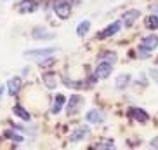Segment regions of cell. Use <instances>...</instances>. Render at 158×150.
I'll use <instances>...</instances> for the list:
<instances>
[{
	"instance_id": "obj_1",
	"label": "cell",
	"mask_w": 158,
	"mask_h": 150,
	"mask_svg": "<svg viewBox=\"0 0 158 150\" xmlns=\"http://www.w3.org/2000/svg\"><path fill=\"white\" fill-rule=\"evenodd\" d=\"M59 51V47H44V49H33V51H26L24 56L30 60H42V58H49L52 54H56Z\"/></svg>"
},
{
	"instance_id": "obj_2",
	"label": "cell",
	"mask_w": 158,
	"mask_h": 150,
	"mask_svg": "<svg viewBox=\"0 0 158 150\" xmlns=\"http://www.w3.org/2000/svg\"><path fill=\"white\" fill-rule=\"evenodd\" d=\"M54 12L57 18L61 19H68L71 16V5L68 0H56L54 2Z\"/></svg>"
},
{
	"instance_id": "obj_3",
	"label": "cell",
	"mask_w": 158,
	"mask_h": 150,
	"mask_svg": "<svg viewBox=\"0 0 158 150\" xmlns=\"http://www.w3.org/2000/svg\"><path fill=\"white\" fill-rule=\"evenodd\" d=\"M111 72H113V65L111 63H106V61H99V65H98V68H96V79H108L110 75H111Z\"/></svg>"
},
{
	"instance_id": "obj_4",
	"label": "cell",
	"mask_w": 158,
	"mask_h": 150,
	"mask_svg": "<svg viewBox=\"0 0 158 150\" xmlns=\"http://www.w3.org/2000/svg\"><path fill=\"white\" fill-rule=\"evenodd\" d=\"M82 105H84V98H82V96H78V94H73V96L70 98V101H68V107H66L68 115L77 113L80 108H82Z\"/></svg>"
},
{
	"instance_id": "obj_5",
	"label": "cell",
	"mask_w": 158,
	"mask_h": 150,
	"mask_svg": "<svg viewBox=\"0 0 158 150\" xmlns=\"http://www.w3.org/2000/svg\"><path fill=\"white\" fill-rule=\"evenodd\" d=\"M31 37H33V38H37V40H52V38H56V33L47 32V30H44V28H40V26H37V28H33Z\"/></svg>"
},
{
	"instance_id": "obj_6",
	"label": "cell",
	"mask_w": 158,
	"mask_h": 150,
	"mask_svg": "<svg viewBox=\"0 0 158 150\" xmlns=\"http://www.w3.org/2000/svg\"><path fill=\"white\" fill-rule=\"evenodd\" d=\"M21 86H23V80L19 79V77H10L7 80V93L10 96H16L19 93V89H21Z\"/></svg>"
},
{
	"instance_id": "obj_7",
	"label": "cell",
	"mask_w": 158,
	"mask_h": 150,
	"mask_svg": "<svg viewBox=\"0 0 158 150\" xmlns=\"http://www.w3.org/2000/svg\"><path fill=\"white\" fill-rule=\"evenodd\" d=\"M122 28V21H115V23H111L108 28H104L102 32H99L98 37L99 38H108V37H111V35H115V33H118Z\"/></svg>"
},
{
	"instance_id": "obj_8",
	"label": "cell",
	"mask_w": 158,
	"mask_h": 150,
	"mask_svg": "<svg viewBox=\"0 0 158 150\" xmlns=\"http://www.w3.org/2000/svg\"><path fill=\"white\" fill-rule=\"evenodd\" d=\"M89 133H90V129H89V127H85V126L77 127V129L71 133L70 141H73V143H77V141H82L84 138H87V136H89Z\"/></svg>"
},
{
	"instance_id": "obj_9",
	"label": "cell",
	"mask_w": 158,
	"mask_h": 150,
	"mask_svg": "<svg viewBox=\"0 0 158 150\" xmlns=\"http://www.w3.org/2000/svg\"><path fill=\"white\" fill-rule=\"evenodd\" d=\"M129 117L135 119V121H139V122H148L149 115L146 113V110H143V108L132 107V108H129Z\"/></svg>"
},
{
	"instance_id": "obj_10",
	"label": "cell",
	"mask_w": 158,
	"mask_h": 150,
	"mask_svg": "<svg viewBox=\"0 0 158 150\" xmlns=\"http://www.w3.org/2000/svg\"><path fill=\"white\" fill-rule=\"evenodd\" d=\"M102 119H104L102 112H99L96 108H92V110H89V112L85 113V121H87L89 124H99V122H102Z\"/></svg>"
},
{
	"instance_id": "obj_11",
	"label": "cell",
	"mask_w": 158,
	"mask_h": 150,
	"mask_svg": "<svg viewBox=\"0 0 158 150\" xmlns=\"http://www.w3.org/2000/svg\"><path fill=\"white\" fill-rule=\"evenodd\" d=\"M38 4L35 2V0H23L21 4H19L18 11L21 12V14H28V12H33V11H37Z\"/></svg>"
},
{
	"instance_id": "obj_12",
	"label": "cell",
	"mask_w": 158,
	"mask_h": 150,
	"mask_svg": "<svg viewBox=\"0 0 158 150\" xmlns=\"http://www.w3.org/2000/svg\"><path fill=\"white\" fill-rule=\"evenodd\" d=\"M141 16V12L137 9H132V11H127L125 14H123V24H125L127 28H130L132 24L137 21V18Z\"/></svg>"
},
{
	"instance_id": "obj_13",
	"label": "cell",
	"mask_w": 158,
	"mask_h": 150,
	"mask_svg": "<svg viewBox=\"0 0 158 150\" xmlns=\"http://www.w3.org/2000/svg\"><path fill=\"white\" fill-rule=\"evenodd\" d=\"M144 51H153L158 47V37L156 35H148V37L143 38V44H141Z\"/></svg>"
},
{
	"instance_id": "obj_14",
	"label": "cell",
	"mask_w": 158,
	"mask_h": 150,
	"mask_svg": "<svg viewBox=\"0 0 158 150\" xmlns=\"http://www.w3.org/2000/svg\"><path fill=\"white\" fill-rule=\"evenodd\" d=\"M129 84H130V75L129 73H120L118 77H116V80H115L116 89H125Z\"/></svg>"
},
{
	"instance_id": "obj_15",
	"label": "cell",
	"mask_w": 158,
	"mask_h": 150,
	"mask_svg": "<svg viewBox=\"0 0 158 150\" xmlns=\"http://www.w3.org/2000/svg\"><path fill=\"white\" fill-rule=\"evenodd\" d=\"M64 103H66V98L63 94H57L56 98H54V105H52V113H59L63 108H64Z\"/></svg>"
},
{
	"instance_id": "obj_16",
	"label": "cell",
	"mask_w": 158,
	"mask_h": 150,
	"mask_svg": "<svg viewBox=\"0 0 158 150\" xmlns=\"http://www.w3.org/2000/svg\"><path fill=\"white\" fill-rule=\"evenodd\" d=\"M44 84L49 87V89H56L57 87V79L54 73H44Z\"/></svg>"
},
{
	"instance_id": "obj_17",
	"label": "cell",
	"mask_w": 158,
	"mask_h": 150,
	"mask_svg": "<svg viewBox=\"0 0 158 150\" xmlns=\"http://www.w3.org/2000/svg\"><path fill=\"white\" fill-rule=\"evenodd\" d=\"M144 26L148 30H158V16L153 14V16H146L144 19Z\"/></svg>"
},
{
	"instance_id": "obj_18",
	"label": "cell",
	"mask_w": 158,
	"mask_h": 150,
	"mask_svg": "<svg viewBox=\"0 0 158 150\" xmlns=\"http://www.w3.org/2000/svg\"><path fill=\"white\" fill-rule=\"evenodd\" d=\"M89 30H90V21L85 19V21H82V23L77 26V35H78V37H85L89 33Z\"/></svg>"
},
{
	"instance_id": "obj_19",
	"label": "cell",
	"mask_w": 158,
	"mask_h": 150,
	"mask_svg": "<svg viewBox=\"0 0 158 150\" xmlns=\"http://www.w3.org/2000/svg\"><path fill=\"white\" fill-rule=\"evenodd\" d=\"M12 110H14V113L18 115L19 119H23V121H30V119H31V117H30V113L26 112L21 105H14V108H12Z\"/></svg>"
},
{
	"instance_id": "obj_20",
	"label": "cell",
	"mask_w": 158,
	"mask_h": 150,
	"mask_svg": "<svg viewBox=\"0 0 158 150\" xmlns=\"http://www.w3.org/2000/svg\"><path fill=\"white\" fill-rule=\"evenodd\" d=\"M99 61H106V63H116V54L111 51H106V52H102L101 56H99Z\"/></svg>"
},
{
	"instance_id": "obj_21",
	"label": "cell",
	"mask_w": 158,
	"mask_h": 150,
	"mask_svg": "<svg viewBox=\"0 0 158 150\" xmlns=\"http://www.w3.org/2000/svg\"><path fill=\"white\" fill-rule=\"evenodd\" d=\"M96 150H116V147H115V143H113L111 140H104L96 147Z\"/></svg>"
},
{
	"instance_id": "obj_22",
	"label": "cell",
	"mask_w": 158,
	"mask_h": 150,
	"mask_svg": "<svg viewBox=\"0 0 158 150\" xmlns=\"http://www.w3.org/2000/svg\"><path fill=\"white\" fill-rule=\"evenodd\" d=\"M63 82H64L66 87H70V89H80V87H87V86H84V82H73V80L70 79H63Z\"/></svg>"
},
{
	"instance_id": "obj_23",
	"label": "cell",
	"mask_w": 158,
	"mask_h": 150,
	"mask_svg": "<svg viewBox=\"0 0 158 150\" xmlns=\"http://www.w3.org/2000/svg\"><path fill=\"white\" fill-rule=\"evenodd\" d=\"M4 135H5V138H10L14 143H23V136H21V135H16L14 131H5Z\"/></svg>"
},
{
	"instance_id": "obj_24",
	"label": "cell",
	"mask_w": 158,
	"mask_h": 150,
	"mask_svg": "<svg viewBox=\"0 0 158 150\" xmlns=\"http://www.w3.org/2000/svg\"><path fill=\"white\" fill-rule=\"evenodd\" d=\"M52 63H56V58H51V60H42L38 65H40V66H49V65H52Z\"/></svg>"
},
{
	"instance_id": "obj_25",
	"label": "cell",
	"mask_w": 158,
	"mask_h": 150,
	"mask_svg": "<svg viewBox=\"0 0 158 150\" xmlns=\"http://www.w3.org/2000/svg\"><path fill=\"white\" fill-rule=\"evenodd\" d=\"M149 147H151L153 150H158V136H155L153 140L149 141Z\"/></svg>"
},
{
	"instance_id": "obj_26",
	"label": "cell",
	"mask_w": 158,
	"mask_h": 150,
	"mask_svg": "<svg viewBox=\"0 0 158 150\" xmlns=\"http://www.w3.org/2000/svg\"><path fill=\"white\" fill-rule=\"evenodd\" d=\"M149 73H151V77H153V80H155V82H158V70L151 68V70H149Z\"/></svg>"
},
{
	"instance_id": "obj_27",
	"label": "cell",
	"mask_w": 158,
	"mask_h": 150,
	"mask_svg": "<svg viewBox=\"0 0 158 150\" xmlns=\"http://www.w3.org/2000/svg\"><path fill=\"white\" fill-rule=\"evenodd\" d=\"M2 91H4V86H0V96H2Z\"/></svg>"
},
{
	"instance_id": "obj_28",
	"label": "cell",
	"mask_w": 158,
	"mask_h": 150,
	"mask_svg": "<svg viewBox=\"0 0 158 150\" xmlns=\"http://www.w3.org/2000/svg\"><path fill=\"white\" fill-rule=\"evenodd\" d=\"M156 16H158V14H156Z\"/></svg>"
}]
</instances>
